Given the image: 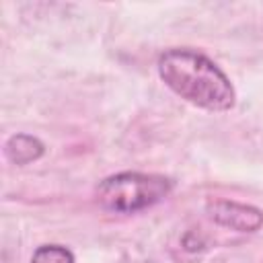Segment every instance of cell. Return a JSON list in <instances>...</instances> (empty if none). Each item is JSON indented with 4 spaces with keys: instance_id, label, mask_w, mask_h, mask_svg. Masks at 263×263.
I'll return each instance as SVG.
<instances>
[{
    "instance_id": "3957f363",
    "label": "cell",
    "mask_w": 263,
    "mask_h": 263,
    "mask_svg": "<svg viewBox=\"0 0 263 263\" xmlns=\"http://www.w3.org/2000/svg\"><path fill=\"white\" fill-rule=\"evenodd\" d=\"M208 210L212 220L232 230L255 232L263 224V212L253 205H245L236 201H214L208 205Z\"/></svg>"
},
{
    "instance_id": "5b68a950",
    "label": "cell",
    "mask_w": 263,
    "mask_h": 263,
    "mask_svg": "<svg viewBox=\"0 0 263 263\" xmlns=\"http://www.w3.org/2000/svg\"><path fill=\"white\" fill-rule=\"evenodd\" d=\"M31 263H74V255L62 245H43L35 249Z\"/></svg>"
},
{
    "instance_id": "7a4b0ae2",
    "label": "cell",
    "mask_w": 263,
    "mask_h": 263,
    "mask_svg": "<svg viewBox=\"0 0 263 263\" xmlns=\"http://www.w3.org/2000/svg\"><path fill=\"white\" fill-rule=\"evenodd\" d=\"M173 189V181L162 175L119 173L111 175L97 187L99 203L117 214H134L162 201Z\"/></svg>"
},
{
    "instance_id": "277c9868",
    "label": "cell",
    "mask_w": 263,
    "mask_h": 263,
    "mask_svg": "<svg viewBox=\"0 0 263 263\" xmlns=\"http://www.w3.org/2000/svg\"><path fill=\"white\" fill-rule=\"evenodd\" d=\"M4 154L14 164H29L43 154V144L35 136L16 134L10 136L8 142L4 144Z\"/></svg>"
},
{
    "instance_id": "6da1fadb",
    "label": "cell",
    "mask_w": 263,
    "mask_h": 263,
    "mask_svg": "<svg viewBox=\"0 0 263 263\" xmlns=\"http://www.w3.org/2000/svg\"><path fill=\"white\" fill-rule=\"evenodd\" d=\"M156 66L162 82L187 103L208 111L234 107L232 82L208 55L189 47H173L160 53Z\"/></svg>"
}]
</instances>
